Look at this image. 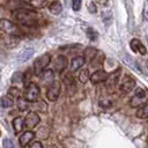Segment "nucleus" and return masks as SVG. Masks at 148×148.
<instances>
[{"label":"nucleus","instance_id":"obj_20","mask_svg":"<svg viewBox=\"0 0 148 148\" xmlns=\"http://www.w3.org/2000/svg\"><path fill=\"white\" fill-rule=\"evenodd\" d=\"M103 53H98L97 56L95 54L94 57H92V59L90 60V64H91V66H98V65H101L102 62H103Z\"/></svg>","mask_w":148,"mask_h":148},{"label":"nucleus","instance_id":"obj_10","mask_svg":"<svg viewBox=\"0 0 148 148\" xmlns=\"http://www.w3.org/2000/svg\"><path fill=\"white\" fill-rule=\"evenodd\" d=\"M108 75H109V74H108L105 71L98 69V71H96L95 73H92V74L89 76V79H90V81H91L94 84H96V83L105 82V80L108 79Z\"/></svg>","mask_w":148,"mask_h":148},{"label":"nucleus","instance_id":"obj_30","mask_svg":"<svg viewBox=\"0 0 148 148\" xmlns=\"http://www.w3.org/2000/svg\"><path fill=\"white\" fill-rule=\"evenodd\" d=\"M2 146H3V148H15V146L10 139H3Z\"/></svg>","mask_w":148,"mask_h":148},{"label":"nucleus","instance_id":"obj_28","mask_svg":"<svg viewBox=\"0 0 148 148\" xmlns=\"http://www.w3.org/2000/svg\"><path fill=\"white\" fill-rule=\"evenodd\" d=\"M23 81V74L20 73V72H16L13 74V77H12V82L13 83H21Z\"/></svg>","mask_w":148,"mask_h":148},{"label":"nucleus","instance_id":"obj_17","mask_svg":"<svg viewBox=\"0 0 148 148\" xmlns=\"http://www.w3.org/2000/svg\"><path fill=\"white\" fill-rule=\"evenodd\" d=\"M49 10L53 14V15H59L62 10V6L59 1H53L51 2V5L49 6Z\"/></svg>","mask_w":148,"mask_h":148},{"label":"nucleus","instance_id":"obj_24","mask_svg":"<svg viewBox=\"0 0 148 148\" xmlns=\"http://www.w3.org/2000/svg\"><path fill=\"white\" fill-rule=\"evenodd\" d=\"M97 53V51L95 50V49H91V47H88V49H86L84 50V52H83V58H88V59H92V57L95 56Z\"/></svg>","mask_w":148,"mask_h":148},{"label":"nucleus","instance_id":"obj_13","mask_svg":"<svg viewBox=\"0 0 148 148\" xmlns=\"http://www.w3.org/2000/svg\"><path fill=\"white\" fill-rule=\"evenodd\" d=\"M40 83L42 84H44V86H49V84H51L52 83V81H53V72L52 71H50V69H47L46 72H42L40 73Z\"/></svg>","mask_w":148,"mask_h":148},{"label":"nucleus","instance_id":"obj_34","mask_svg":"<svg viewBox=\"0 0 148 148\" xmlns=\"http://www.w3.org/2000/svg\"><path fill=\"white\" fill-rule=\"evenodd\" d=\"M30 148H43V146H42V143H40L39 141H36V142H34V143L30 146Z\"/></svg>","mask_w":148,"mask_h":148},{"label":"nucleus","instance_id":"obj_26","mask_svg":"<svg viewBox=\"0 0 148 148\" xmlns=\"http://www.w3.org/2000/svg\"><path fill=\"white\" fill-rule=\"evenodd\" d=\"M87 36H88V38H89L90 40H96V38L98 37V34L96 32L95 29L88 28V29H87Z\"/></svg>","mask_w":148,"mask_h":148},{"label":"nucleus","instance_id":"obj_2","mask_svg":"<svg viewBox=\"0 0 148 148\" xmlns=\"http://www.w3.org/2000/svg\"><path fill=\"white\" fill-rule=\"evenodd\" d=\"M0 30L2 32L7 34V35H10V36H18L20 35L18 27L14 22H12L7 18H1L0 20Z\"/></svg>","mask_w":148,"mask_h":148},{"label":"nucleus","instance_id":"obj_3","mask_svg":"<svg viewBox=\"0 0 148 148\" xmlns=\"http://www.w3.org/2000/svg\"><path fill=\"white\" fill-rule=\"evenodd\" d=\"M50 61H51V57L47 53H45V54L40 56L39 58H37L35 60V62H34V73L36 75H40V73L49 66Z\"/></svg>","mask_w":148,"mask_h":148},{"label":"nucleus","instance_id":"obj_6","mask_svg":"<svg viewBox=\"0 0 148 148\" xmlns=\"http://www.w3.org/2000/svg\"><path fill=\"white\" fill-rule=\"evenodd\" d=\"M146 91L142 89V88H138L135 90V94L134 96L131 98L130 101V106L132 108H138V106H141L142 104L146 103Z\"/></svg>","mask_w":148,"mask_h":148},{"label":"nucleus","instance_id":"obj_16","mask_svg":"<svg viewBox=\"0 0 148 148\" xmlns=\"http://www.w3.org/2000/svg\"><path fill=\"white\" fill-rule=\"evenodd\" d=\"M34 52H35V50L34 49H31V47H29V49H25V50H23L20 54H18V61L20 62H24V61H27L29 58H31V56L34 54Z\"/></svg>","mask_w":148,"mask_h":148},{"label":"nucleus","instance_id":"obj_27","mask_svg":"<svg viewBox=\"0 0 148 148\" xmlns=\"http://www.w3.org/2000/svg\"><path fill=\"white\" fill-rule=\"evenodd\" d=\"M0 104L3 106V108H10V106H13V101L9 98V97H7V96H5V97H2L1 98V101H0Z\"/></svg>","mask_w":148,"mask_h":148},{"label":"nucleus","instance_id":"obj_35","mask_svg":"<svg viewBox=\"0 0 148 148\" xmlns=\"http://www.w3.org/2000/svg\"><path fill=\"white\" fill-rule=\"evenodd\" d=\"M95 2H98L101 6H106L108 5V0H95Z\"/></svg>","mask_w":148,"mask_h":148},{"label":"nucleus","instance_id":"obj_15","mask_svg":"<svg viewBox=\"0 0 148 148\" xmlns=\"http://www.w3.org/2000/svg\"><path fill=\"white\" fill-rule=\"evenodd\" d=\"M84 58L83 57H75L72 59V62H71V71L72 72H76L79 68H81L84 64Z\"/></svg>","mask_w":148,"mask_h":148},{"label":"nucleus","instance_id":"obj_29","mask_svg":"<svg viewBox=\"0 0 148 148\" xmlns=\"http://www.w3.org/2000/svg\"><path fill=\"white\" fill-rule=\"evenodd\" d=\"M81 0H72V8L75 10V12H77V10H80V8H81Z\"/></svg>","mask_w":148,"mask_h":148},{"label":"nucleus","instance_id":"obj_5","mask_svg":"<svg viewBox=\"0 0 148 148\" xmlns=\"http://www.w3.org/2000/svg\"><path fill=\"white\" fill-rule=\"evenodd\" d=\"M61 91V84L58 81H52L51 84H49L46 90V97L50 102H56L60 95Z\"/></svg>","mask_w":148,"mask_h":148},{"label":"nucleus","instance_id":"obj_1","mask_svg":"<svg viewBox=\"0 0 148 148\" xmlns=\"http://www.w3.org/2000/svg\"><path fill=\"white\" fill-rule=\"evenodd\" d=\"M14 18L18 21L24 27H34L37 24V18L38 15L34 10H28V9H16L14 12Z\"/></svg>","mask_w":148,"mask_h":148},{"label":"nucleus","instance_id":"obj_31","mask_svg":"<svg viewBox=\"0 0 148 148\" xmlns=\"http://www.w3.org/2000/svg\"><path fill=\"white\" fill-rule=\"evenodd\" d=\"M18 92H20V90L17 88H15V87H13V88H10L8 90V94L10 96H14V97H18Z\"/></svg>","mask_w":148,"mask_h":148},{"label":"nucleus","instance_id":"obj_33","mask_svg":"<svg viewBox=\"0 0 148 148\" xmlns=\"http://www.w3.org/2000/svg\"><path fill=\"white\" fill-rule=\"evenodd\" d=\"M103 18H104L105 23H108V21L111 20V14H110V12H104V13H103Z\"/></svg>","mask_w":148,"mask_h":148},{"label":"nucleus","instance_id":"obj_8","mask_svg":"<svg viewBox=\"0 0 148 148\" xmlns=\"http://www.w3.org/2000/svg\"><path fill=\"white\" fill-rule=\"evenodd\" d=\"M135 87V81L128 75H125L120 82V89L124 92H131Z\"/></svg>","mask_w":148,"mask_h":148},{"label":"nucleus","instance_id":"obj_21","mask_svg":"<svg viewBox=\"0 0 148 148\" xmlns=\"http://www.w3.org/2000/svg\"><path fill=\"white\" fill-rule=\"evenodd\" d=\"M64 81H65V83H66L68 90H69V88H72L73 91L75 90V80L72 77V75H67V76L64 79Z\"/></svg>","mask_w":148,"mask_h":148},{"label":"nucleus","instance_id":"obj_19","mask_svg":"<svg viewBox=\"0 0 148 148\" xmlns=\"http://www.w3.org/2000/svg\"><path fill=\"white\" fill-rule=\"evenodd\" d=\"M23 126H24V119H23V118L18 117V118H15V119L13 120V128L15 130L16 133L21 132L22 128H23Z\"/></svg>","mask_w":148,"mask_h":148},{"label":"nucleus","instance_id":"obj_22","mask_svg":"<svg viewBox=\"0 0 148 148\" xmlns=\"http://www.w3.org/2000/svg\"><path fill=\"white\" fill-rule=\"evenodd\" d=\"M17 106L21 111H25L28 109V101L25 98H22V97H18L17 99Z\"/></svg>","mask_w":148,"mask_h":148},{"label":"nucleus","instance_id":"obj_7","mask_svg":"<svg viewBox=\"0 0 148 148\" xmlns=\"http://www.w3.org/2000/svg\"><path fill=\"white\" fill-rule=\"evenodd\" d=\"M39 121H40L39 116H38L36 112L31 111V112H29V113L27 114V117H25V119H24V126H25L28 130H32L34 127H36V126L38 125Z\"/></svg>","mask_w":148,"mask_h":148},{"label":"nucleus","instance_id":"obj_9","mask_svg":"<svg viewBox=\"0 0 148 148\" xmlns=\"http://www.w3.org/2000/svg\"><path fill=\"white\" fill-rule=\"evenodd\" d=\"M120 73H121V68H117L114 72H112L110 75H108V79L105 80L106 81V87L108 88H114V86L118 83L119 81V76H120Z\"/></svg>","mask_w":148,"mask_h":148},{"label":"nucleus","instance_id":"obj_12","mask_svg":"<svg viewBox=\"0 0 148 148\" xmlns=\"http://www.w3.org/2000/svg\"><path fill=\"white\" fill-rule=\"evenodd\" d=\"M130 45H131V49H132L134 52H139V53H141L142 56H145V54L147 53L146 46H145L139 39H136V38H133V39L131 40Z\"/></svg>","mask_w":148,"mask_h":148},{"label":"nucleus","instance_id":"obj_11","mask_svg":"<svg viewBox=\"0 0 148 148\" xmlns=\"http://www.w3.org/2000/svg\"><path fill=\"white\" fill-rule=\"evenodd\" d=\"M67 67V59L64 56H58L54 60V69L57 73H62Z\"/></svg>","mask_w":148,"mask_h":148},{"label":"nucleus","instance_id":"obj_25","mask_svg":"<svg viewBox=\"0 0 148 148\" xmlns=\"http://www.w3.org/2000/svg\"><path fill=\"white\" fill-rule=\"evenodd\" d=\"M23 1L27 2V3L32 5L34 7H38V8H40L45 5V0H23Z\"/></svg>","mask_w":148,"mask_h":148},{"label":"nucleus","instance_id":"obj_4","mask_svg":"<svg viewBox=\"0 0 148 148\" xmlns=\"http://www.w3.org/2000/svg\"><path fill=\"white\" fill-rule=\"evenodd\" d=\"M39 97V88L36 83H27L24 88V98L28 102H36Z\"/></svg>","mask_w":148,"mask_h":148},{"label":"nucleus","instance_id":"obj_23","mask_svg":"<svg viewBox=\"0 0 148 148\" xmlns=\"http://www.w3.org/2000/svg\"><path fill=\"white\" fill-rule=\"evenodd\" d=\"M89 72H88V69H83V71H81V73L79 74V80H80V82H82V83H86L88 80H89Z\"/></svg>","mask_w":148,"mask_h":148},{"label":"nucleus","instance_id":"obj_14","mask_svg":"<svg viewBox=\"0 0 148 148\" xmlns=\"http://www.w3.org/2000/svg\"><path fill=\"white\" fill-rule=\"evenodd\" d=\"M34 136H35V134H34V132H31V131H27V132H24L21 136H20V145L22 146V147H25L32 139H34Z\"/></svg>","mask_w":148,"mask_h":148},{"label":"nucleus","instance_id":"obj_18","mask_svg":"<svg viewBox=\"0 0 148 148\" xmlns=\"http://www.w3.org/2000/svg\"><path fill=\"white\" fill-rule=\"evenodd\" d=\"M136 117L140 119H147L148 117V104L147 103L142 104V106L139 108V110L136 111Z\"/></svg>","mask_w":148,"mask_h":148},{"label":"nucleus","instance_id":"obj_32","mask_svg":"<svg viewBox=\"0 0 148 148\" xmlns=\"http://www.w3.org/2000/svg\"><path fill=\"white\" fill-rule=\"evenodd\" d=\"M88 10L90 12V13H96L97 12V8H96V5H95V2H90L89 5H88Z\"/></svg>","mask_w":148,"mask_h":148}]
</instances>
